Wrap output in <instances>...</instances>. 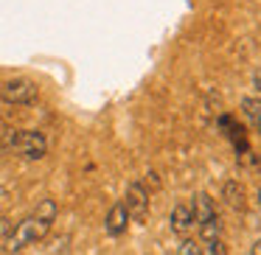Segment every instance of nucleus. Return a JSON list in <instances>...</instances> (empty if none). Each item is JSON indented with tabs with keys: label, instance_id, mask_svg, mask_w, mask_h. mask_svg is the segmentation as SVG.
Returning <instances> with one entry per match:
<instances>
[{
	"label": "nucleus",
	"instance_id": "12",
	"mask_svg": "<svg viewBox=\"0 0 261 255\" xmlns=\"http://www.w3.org/2000/svg\"><path fill=\"white\" fill-rule=\"evenodd\" d=\"M199 249H202V255H227V244L222 241V238H216V241H202Z\"/></svg>",
	"mask_w": 261,
	"mask_h": 255
},
{
	"label": "nucleus",
	"instance_id": "10",
	"mask_svg": "<svg viewBox=\"0 0 261 255\" xmlns=\"http://www.w3.org/2000/svg\"><path fill=\"white\" fill-rule=\"evenodd\" d=\"M57 213H59V205H57V199H51V196L42 199L34 210V216H40V219H45V221H57Z\"/></svg>",
	"mask_w": 261,
	"mask_h": 255
},
{
	"label": "nucleus",
	"instance_id": "7",
	"mask_svg": "<svg viewBox=\"0 0 261 255\" xmlns=\"http://www.w3.org/2000/svg\"><path fill=\"white\" fill-rule=\"evenodd\" d=\"M169 221H171V230L174 233H188L194 227V216H191V205L188 202H177L174 208H171V216H169Z\"/></svg>",
	"mask_w": 261,
	"mask_h": 255
},
{
	"label": "nucleus",
	"instance_id": "11",
	"mask_svg": "<svg viewBox=\"0 0 261 255\" xmlns=\"http://www.w3.org/2000/svg\"><path fill=\"white\" fill-rule=\"evenodd\" d=\"M242 112L247 121H258L261 118V98H242Z\"/></svg>",
	"mask_w": 261,
	"mask_h": 255
},
{
	"label": "nucleus",
	"instance_id": "14",
	"mask_svg": "<svg viewBox=\"0 0 261 255\" xmlns=\"http://www.w3.org/2000/svg\"><path fill=\"white\" fill-rule=\"evenodd\" d=\"M143 188H146V191H149V188H152V191H158V188H160V180H158V174H154V171H149V174H146Z\"/></svg>",
	"mask_w": 261,
	"mask_h": 255
},
{
	"label": "nucleus",
	"instance_id": "6",
	"mask_svg": "<svg viewBox=\"0 0 261 255\" xmlns=\"http://www.w3.org/2000/svg\"><path fill=\"white\" fill-rule=\"evenodd\" d=\"M191 216H194V224H205V221H211L216 213V202L208 196V193H197L191 202Z\"/></svg>",
	"mask_w": 261,
	"mask_h": 255
},
{
	"label": "nucleus",
	"instance_id": "4",
	"mask_svg": "<svg viewBox=\"0 0 261 255\" xmlns=\"http://www.w3.org/2000/svg\"><path fill=\"white\" fill-rule=\"evenodd\" d=\"M124 208L129 213V219H146L149 213V191L143 188L141 180L126 185V196H124Z\"/></svg>",
	"mask_w": 261,
	"mask_h": 255
},
{
	"label": "nucleus",
	"instance_id": "18",
	"mask_svg": "<svg viewBox=\"0 0 261 255\" xmlns=\"http://www.w3.org/2000/svg\"><path fill=\"white\" fill-rule=\"evenodd\" d=\"M255 129H258V132H261V118H258V121H255Z\"/></svg>",
	"mask_w": 261,
	"mask_h": 255
},
{
	"label": "nucleus",
	"instance_id": "13",
	"mask_svg": "<svg viewBox=\"0 0 261 255\" xmlns=\"http://www.w3.org/2000/svg\"><path fill=\"white\" fill-rule=\"evenodd\" d=\"M180 255H202V249H199V241H194V238H182Z\"/></svg>",
	"mask_w": 261,
	"mask_h": 255
},
{
	"label": "nucleus",
	"instance_id": "2",
	"mask_svg": "<svg viewBox=\"0 0 261 255\" xmlns=\"http://www.w3.org/2000/svg\"><path fill=\"white\" fill-rule=\"evenodd\" d=\"M51 227H54V221H45V219H40V216L31 213L29 219H23L17 227H12V230L6 233V238H3V249H6L9 255L20 252V249H25L29 244L42 241V238L51 233Z\"/></svg>",
	"mask_w": 261,
	"mask_h": 255
},
{
	"label": "nucleus",
	"instance_id": "3",
	"mask_svg": "<svg viewBox=\"0 0 261 255\" xmlns=\"http://www.w3.org/2000/svg\"><path fill=\"white\" fill-rule=\"evenodd\" d=\"M37 93H40L37 84L31 79H23V76L0 81V101L6 104H31L37 101Z\"/></svg>",
	"mask_w": 261,
	"mask_h": 255
},
{
	"label": "nucleus",
	"instance_id": "15",
	"mask_svg": "<svg viewBox=\"0 0 261 255\" xmlns=\"http://www.w3.org/2000/svg\"><path fill=\"white\" fill-rule=\"evenodd\" d=\"M253 87L261 93V70H255V73H253Z\"/></svg>",
	"mask_w": 261,
	"mask_h": 255
},
{
	"label": "nucleus",
	"instance_id": "16",
	"mask_svg": "<svg viewBox=\"0 0 261 255\" xmlns=\"http://www.w3.org/2000/svg\"><path fill=\"white\" fill-rule=\"evenodd\" d=\"M250 255H261V238L253 244V249H250Z\"/></svg>",
	"mask_w": 261,
	"mask_h": 255
},
{
	"label": "nucleus",
	"instance_id": "8",
	"mask_svg": "<svg viewBox=\"0 0 261 255\" xmlns=\"http://www.w3.org/2000/svg\"><path fill=\"white\" fill-rule=\"evenodd\" d=\"M222 196H225V202L230 205L233 210H244V188L239 185V180H227L225 188H222Z\"/></svg>",
	"mask_w": 261,
	"mask_h": 255
},
{
	"label": "nucleus",
	"instance_id": "9",
	"mask_svg": "<svg viewBox=\"0 0 261 255\" xmlns=\"http://www.w3.org/2000/svg\"><path fill=\"white\" fill-rule=\"evenodd\" d=\"M222 219L219 216H214L211 221H205V224H199V241H216V238H222Z\"/></svg>",
	"mask_w": 261,
	"mask_h": 255
},
{
	"label": "nucleus",
	"instance_id": "5",
	"mask_svg": "<svg viewBox=\"0 0 261 255\" xmlns=\"http://www.w3.org/2000/svg\"><path fill=\"white\" fill-rule=\"evenodd\" d=\"M126 227H129V213H126L124 202H115L104 219V230H107V236H124Z\"/></svg>",
	"mask_w": 261,
	"mask_h": 255
},
{
	"label": "nucleus",
	"instance_id": "1",
	"mask_svg": "<svg viewBox=\"0 0 261 255\" xmlns=\"http://www.w3.org/2000/svg\"><path fill=\"white\" fill-rule=\"evenodd\" d=\"M0 149H9L23 160H42L48 154V140L42 132L34 129H3L0 132Z\"/></svg>",
	"mask_w": 261,
	"mask_h": 255
},
{
	"label": "nucleus",
	"instance_id": "17",
	"mask_svg": "<svg viewBox=\"0 0 261 255\" xmlns=\"http://www.w3.org/2000/svg\"><path fill=\"white\" fill-rule=\"evenodd\" d=\"M255 202H258V210H261V188H258V193H255Z\"/></svg>",
	"mask_w": 261,
	"mask_h": 255
}]
</instances>
